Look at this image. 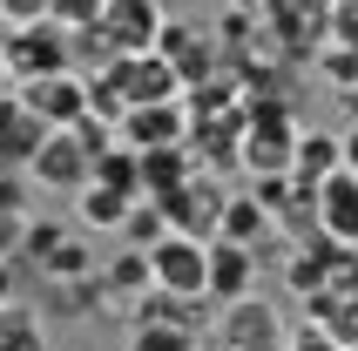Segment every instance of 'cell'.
<instances>
[{
	"mask_svg": "<svg viewBox=\"0 0 358 351\" xmlns=\"http://www.w3.org/2000/svg\"><path fill=\"white\" fill-rule=\"evenodd\" d=\"M41 136H48V122H41L20 95H0V156L27 169V156L41 149Z\"/></svg>",
	"mask_w": 358,
	"mask_h": 351,
	"instance_id": "16",
	"label": "cell"
},
{
	"mask_svg": "<svg viewBox=\"0 0 358 351\" xmlns=\"http://www.w3.org/2000/svg\"><path fill=\"white\" fill-rule=\"evenodd\" d=\"M162 203V216H169V230H182V236H217V216H223V189L217 182H203V169L189 176V182H176L169 196H156Z\"/></svg>",
	"mask_w": 358,
	"mask_h": 351,
	"instance_id": "7",
	"label": "cell"
},
{
	"mask_svg": "<svg viewBox=\"0 0 358 351\" xmlns=\"http://www.w3.org/2000/svg\"><path fill=\"white\" fill-rule=\"evenodd\" d=\"M210 331H217L223 351H243V345H264V338H284V317L250 291V297H237V304H223V317H210Z\"/></svg>",
	"mask_w": 358,
	"mask_h": 351,
	"instance_id": "11",
	"label": "cell"
},
{
	"mask_svg": "<svg viewBox=\"0 0 358 351\" xmlns=\"http://www.w3.org/2000/svg\"><path fill=\"white\" fill-rule=\"evenodd\" d=\"M149 271H156V284L162 291H182V297H203V271H210V243L203 236H182V230H169L149 250Z\"/></svg>",
	"mask_w": 358,
	"mask_h": 351,
	"instance_id": "4",
	"label": "cell"
},
{
	"mask_svg": "<svg viewBox=\"0 0 358 351\" xmlns=\"http://www.w3.org/2000/svg\"><path fill=\"white\" fill-rule=\"evenodd\" d=\"M27 176H34V189H55V196H75L88 176H95V149L75 136V129H48L41 149L27 156Z\"/></svg>",
	"mask_w": 358,
	"mask_h": 351,
	"instance_id": "1",
	"label": "cell"
},
{
	"mask_svg": "<svg viewBox=\"0 0 358 351\" xmlns=\"http://www.w3.org/2000/svg\"><path fill=\"white\" fill-rule=\"evenodd\" d=\"M271 230H278V216L264 210L257 196H223V216H217V236H223V243H243V250H257Z\"/></svg>",
	"mask_w": 358,
	"mask_h": 351,
	"instance_id": "17",
	"label": "cell"
},
{
	"mask_svg": "<svg viewBox=\"0 0 358 351\" xmlns=\"http://www.w3.org/2000/svg\"><path fill=\"white\" fill-rule=\"evenodd\" d=\"M318 230L331 243H358V176L338 169L318 182Z\"/></svg>",
	"mask_w": 358,
	"mask_h": 351,
	"instance_id": "13",
	"label": "cell"
},
{
	"mask_svg": "<svg viewBox=\"0 0 358 351\" xmlns=\"http://www.w3.org/2000/svg\"><path fill=\"white\" fill-rule=\"evenodd\" d=\"M108 81H115V95L129 101V108H136V101H176V95H182L176 68H169L156 48H142V55H115Z\"/></svg>",
	"mask_w": 358,
	"mask_h": 351,
	"instance_id": "5",
	"label": "cell"
},
{
	"mask_svg": "<svg viewBox=\"0 0 358 351\" xmlns=\"http://www.w3.org/2000/svg\"><path fill=\"white\" fill-rule=\"evenodd\" d=\"M101 34L115 41V55H142L162 34V0H101Z\"/></svg>",
	"mask_w": 358,
	"mask_h": 351,
	"instance_id": "8",
	"label": "cell"
},
{
	"mask_svg": "<svg viewBox=\"0 0 358 351\" xmlns=\"http://www.w3.org/2000/svg\"><path fill=\"white\" fill-rule=\"evenodd\" d=\"M20 101H27L48 129H75V122L88 115V75H75V68L34 75V81H20Z\"/></svg>",
	"mask_w": 358,
	"mask_h": 351,
	"instance_id": "3",
	"label": "cell"
},
{
	"mask_svg": "<svg viewBox=\"0 0 358 351\" xmlns=\"http://www.w3.org/2000/svg\"><path fill=\"white\" fill-rule=\"evenodd\" d=\"M243 351H291L284 338H264V345H243Z\"/></svg>",
	"mask_w": 358,
	"mask_h": 351,
	"instance_id": "31",
	"label": "cell"
},
{
	"mask_svg": "<svg viewBox=\"0 0 358 351\" xmlns=\"http://www.w3.org/2000/svg\"><path fill=\"white\" fill-rule=\"evenodd\" d=\"M129 351H196V331L162 324V317H136L129 324Z\"/></svg>",
	"mask_w": 358,
	"mask_h": 351,
	"instance_id": "22",
	"label": "cell"
},
{
	"mask_svg": "<svg viewBox=\"0 0 358 351\" xmlns=\"http://www.w3.org/2000/svg\"><path fill=\"white\" fill-rule=\"evenodd\" d=\"M41 304H48L55 317H101V311H108V291H101L95 271H81V277H48V284H41Z\"/></svg>",
	"mask_w": 358,
	"mask_h": 351,
	"instance_id": "14",
	"label": "cell"
},
{
	"mask_svg": "<svg viewBox=\"0 0 358 351\" xmlns=\"http://www.w3.org/2000/svg\"><path fill=\"white\" fill-rule=\"evenodd\" d=\"M27 203H34V176H27V169H0V210L27 216Z\"/></svg>",
	"mask_w": 358,
	"mask_h": 351,
	"instance_id": "25",
	"label": "cell"
},
{
	"mask_svg": "<svg viewBox=\"0 0 358 351\" xmlns=\"http://www.w3.org/2000/svg\"><path fill=\"white\" fill-rule=\"evenodd\" d=\"M257 291V250H243V243H223L210 236V271H203V297L210 304H237V297Z\"/></svg>",
	"mask_w": 358,
	"mask_h": 351,
	"instance_id": "9",
	"label": "cell"
},
{
	"mask_svg": "<svg viewBox=\"0 0 358 351\" xmlns=\"http://www.w3.org/2000/svg\"><path fill=\"white\" fill-rule=\"evenodd\" d=\"M7 68H14L20 81L75 68V61H68V20L41 14V20H27V27H14V34H7Z\"/></svg>",
	"mask_w": 358,
	"mask_h": 351,
	"instance_id": "2",
	"label": "cell"
},
{
	"mask_svg": "<svg viewBox=\"0 0 358 351\" xmlns=\"http://www.w3.org/2000/svg\"><path fill=\"white\" fill-rule=\"evenodd\" d=\"M0 351H48V331H41V311L27 304H0Z\"/></svg>",
	"mask_w": 358,
	"mask_h": 351,
	"instance_id": "21",
	"label": "cell"
},
{
	"mask_svg": "<svg viewBox=\"0 0 358 351\" xmlns=\"http://www.w3.org/2000/svg\"><path fill=\"white\" fill-rule=\"evenodd\" d=\"M88 182H108V189H122V196H142V156L115 136L108 149H95V176H88Z\"/></svg>",
	"mask_w": 358,
	"mask_h": 351,
	"instance_id": "19",
	"label": "cell"
},
{
	"mask_svg": "<svg viewBox=\"0 0 358 351\" xmlns=\"http://www.w3.org/2000/svg\"><path fill=\"white\" fill-rule=\"evenodd\" d=\"M129 203H136V196L108 189V182H81V189H75V223H81V230L115 236V230H122V216H129Z\"/></svg>",
	"mask_w": 358,
	"mask_h": 351,
	"instance_id": "18",
	"label": "cell"
},
{
	"mask_svg": "<svg viewBox=\"0 0 358 351\" xmlns=\"http://www.w3.org/2000/svg\"><path fill=\"white\" fill-rule=\"evenodd\" d=\"M14 291H20V264L0 257V304H14Z\"/></svg>",
	"mask_w": 358,
	"mask_h": 351,
	"instance_id": "28",
	"label": "cell"
},
{
	"mask_svg": "<svg viewBox=\"0 0 358 351\" xmlns=\"http://www.w3.org/2000/svg\"><path fill=\"white\" fill-rule=\"evenodd\" d=\"M61 236H68V223H61V216H27V230H20V257H34V264H41Z\"/></svg>",
	"mask_w": 358,
	"mask_h": 351,
	"instance_id": "24",
	"label": "cell"
},
{
	"mask_svg": "<svg viewBox=\"0 0 358 351\" xmlns=\"http://www.w3.org/2000/svg\"><path fill=\"white\" fill-rule=\"evenodd\" d=\"M156 55L176 68L182 88H203V75L217 68V48H210V34H196V27H182V20H162L156 34Z\"/></svg>",
	"mask_w": 358,
	"mask_h": 351,
	"instance_id": "12",
	"label": "cell"
},
{
	"mask_svg": "<svg viewBox=\"0 0 358 351\" xmlns=\"http://www.w3.org/2000/svg\"><path fill=\"white\" fill-rule=\"evenodd\" d=\"M122 243H129V250H156L162 236H169V216H162V203L156 196H136V203H129V216H122Z\"/></svg>",
	"mask_w": 358,
	"mask_h": 351,
	"instance_id": "20",
	"label": "cell"
},
{
	"mask_svg": "<svg viewBox=\"0 0 358 351\" xmlns=\"http://www.w3.org/2000/svg\"><path fill=\"white\" fill-rule=\"evenodd\" d=\"M345 169V149L331 129H298V142H291V176H298L304 189H318L324 176H338Z\"/></svg>",
	"mask_w": 358,
	"mask_h": 351,
	"instance_id": "15",
	"label": "cell"
},
{
	"mask_svg": "<svg viewBox=\"0 0 358 351\" xmlns=\"http://www.w3.org/2000/svg\"><path fill=\"white\" fill-rule=\"evenodd\" d=\"M352 7H358V0H352Z\"/></svg>",
	"mask_w": 358,
	"mask_h": 351,
	"instance_id": "33",
	"label": "cell"
},
{
	"mask_svg": "<svg viewBox=\"0 0 358 351\" xmlns=\"http://www.w3.org/2000/svg\"><path fill=\"white\" fill-rule=\"evenodd\" d=\"M230 7H243V14H278V0H230Z\"/></svg>",
	"mask_w": 358,
	"mask_h": 351,
	"instance_id": "29",
	"label": "cell"
},
{
	"mask_svg": "<svg viewBox=\"0 0 358 351\" xmlns=\"http://www.w3.org/2000/svg\"><path fill=\"white\" fill-rule=\"evenodd\" d=\"M95 264H101V257L88 250V243H81L75 230H68V236L55 243V250L41 257V284H48V277H81V271H95Z\"/></svg>",
	"mask_w": 358,
	"mask_h": 351,
	"instance_id": "23",
	"label": "cell"
},
{
	"mask_svg": "<svg viewBox=\"0 0 358 351\" xmlns=\"http://www.w3.org/2000/svg\"><path fill=\"white\" fill-rule=\"evenodd\" d=\"M115 136L129 149H176V142H189V108H182V95L176 101H136Z\"/></svg>",
	"mask_w": 358,
	"mask_h": 351,
	"instance_id": "6",
	"label": "cell"
},
{
	"mask_svg": "<svg viewBox=\"0 0 358 351\" xmlns=\"http://www.w3.org/2000/svg\"><path fill=\"white\" fill-rule=\"evenodd\" d=\"M20 230H27V216L0 210V257H14V264H20Z\"/></svg>",
	"mask_w": 358,
	"mask_h": 351,
	"instance_id": "26",
	"label": "cell"
},
{
	"mask_svg": "<svg viewBox=\"0 0 358 351\" xmlns=\"http://www.w3.org/2000/svg\"><path fill=\"white\" fill-rule=\"evenodd\" d=\"M345 115L358 122V81H352V88H345Z\"/></svg>",
	"mask_w": 358,
	"mask_h": 351,
	"instance_id": "30",
	"label": "cell"
},
{
	"mask_svg": "<svg viewBox=\"0 0 358 351\" xmlns=\"http://www.w3.org/2000/svg\"><path fill=\"white\" fill-rule=\"evenodd\" d=\"M95 277H101V291H108V311H101V317H122V324H129V311H136V297L156 284V271H149V250H129V243H122L115 257H101Z\"/></svg>",
	"mask_w": 358,
	"mask_h": 351,
	"instance_id": "10",
	"label": "cell"
},
{
	"mask_svg": "<svg viewBox=\"0 0 358 351\" xmlns=\"http://www.w3.org/2000/svg\"><path fill=\"white\" fill-rule=\"evenodd\" d=\"M0 14L14 20V27H27V20H41V14H55V0H0Z\"/></svg>",
	"mask_w": 358,
	"mask_h": 351,
	"instance_id": "27",
	"label": "cell"
},
{
	"mask_svg": "<svg viewBox=\"0 0 358 351\" xmlns=\"http://www.w3.org/2000/svg\"><path fill=\"white\" fill-rule=\"evenodd\" d=\"M0 75H7V34H0Z\"/></svg>",
	"mask_w": 358,
	"mask_h": 351,
	"instance_id": "32",
	"label": "cell"
}]
</instances>
